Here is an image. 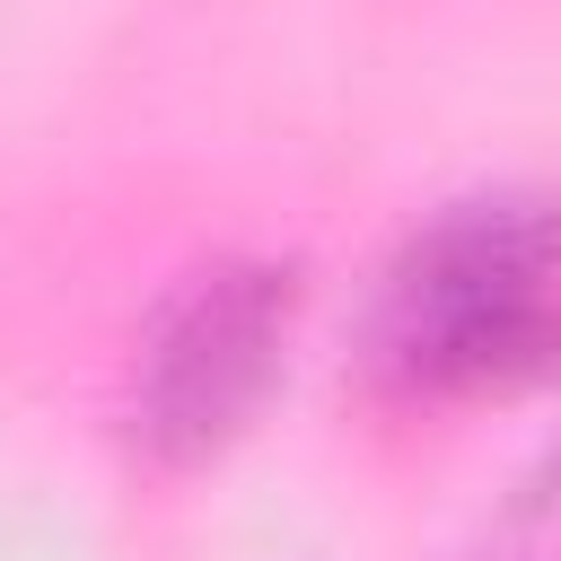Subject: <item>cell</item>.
<instances>
[{
	"label": "cell",
	"instance_id": "cell-3",
	"mask_svg": "<svg viewBox=\"0 0 561 561\" xmlns=\"http://www.w3.org/2000/svg\"><path fill=\"white\" fill-rule=\"evenodd\" d=\"M552 500H561V447H552V456H543V473H535V508H552Z\"/></svg>",
	"mask_w": 561,
	"mask_h": 561
},
{
	"label": "cell",
	"instance_id": "cell-2",
	"mask_svg": "<svg viewBox=\"0 0 561 561\" xmlns=\"http://www.w3.org/2000/svg\"><path fill=\"white\" fill-rule=\"evenodd\" d=\"M289 316H298V272L289 263H210V272H193L140 342L131 447H149L158 465L219 456L254 421L263 386L280 377Z\"/></svg>",
	"mask_w": 561,
	"mask_h": 561
},
{
	"label": "cell",
	"instance_id": "cell-1",
	"mask_svg": "<svg viewBox=\"0 0 561 561\" xmlns=\"http://www.w3.org/2000/svg\"><path fill=\"white\" fill-rule=\"evenodd\" d=\"M377 359L412 394H508L561 359V202H465L403 245Z\"/></svg>",
	"mask_w": 561,
	"mask_h": 561
}]
</instances>
